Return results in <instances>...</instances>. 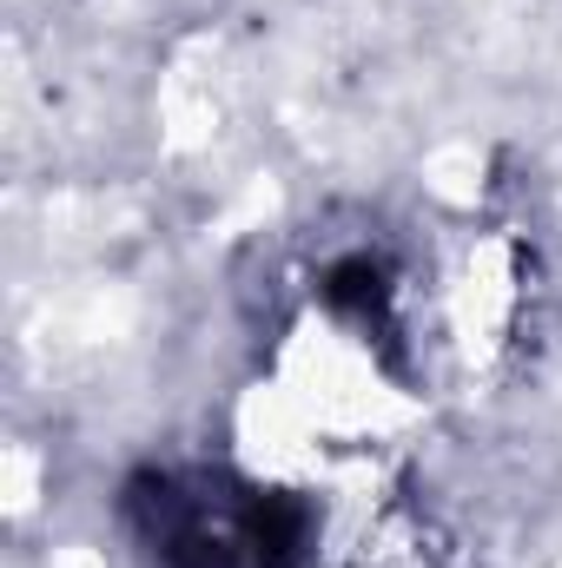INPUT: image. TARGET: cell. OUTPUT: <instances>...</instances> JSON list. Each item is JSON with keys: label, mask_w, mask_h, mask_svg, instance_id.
<instances>
[{"label": "cell", "mask_w": 562, "mask_h": 568, "mask_svg": "<svg viewBox=\"0 0 562 568\" xmlns=\"http://www.w3.org/2000/svg\"><path fill=\"white\" fill-rule=\"evenodd\" d=\"M120 523L145 568H318L324 516L311 496L232 463H145L120 489Z\"/></svg>", "instance_id": "obj_1"}, {"label": "cell", "mask_w": 562, "mask_h": 568, "mask_svg": "<svg viewBox=\"0 0 562 568\" xmlns=\"http://www.w3.org/2000/svg\"><path fill=\"white\" fill-rule=\"evenodd\" d=\"M318 568H463L456 542L430 523V509L404 496H364V509L331 536Z\"/></svg>", "instance_id": "obj_2"}]
</instances>
